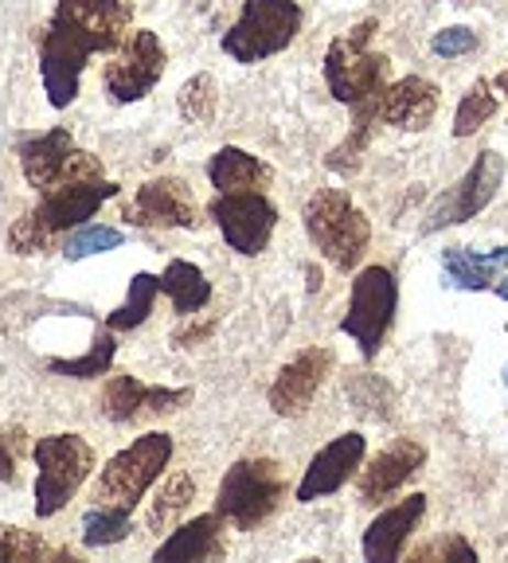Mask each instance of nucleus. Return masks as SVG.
Here are the masks:
<instances>
[{"mask_svg": "<svg viewBox=\"0 0 508 563\" xmlns=\"http://www.w3.org/2000/svg\"><path fill=\"white\" fill-rule=\"evenodd\" d=\"M497 87H500V90H508V70H505V75H500V79H497Z\"/></svg>", "mask_w": 508, "mask_h": 563, "instance_id": "nucleus-38", "label": "nucleus"}, {"mask_svg": "<svg viewBox=\"0 0 508 563\" xmlns=\"http://www.w3.org/2000/svg\"><path fill=\"white\" fill-rule=\"evenodd\" d=\"M192 501H196V482H192V474L176 470V474H168L165 482H161L157 497L150 501V517H145V525H150L153 532H168V528H173L176 520H180V512H185Z\"/></svg>", "mask_w": 508, "mask_h": 563, "instance_id": "nucleus-24", "label": "nucleus"}, {"mask_svg": "<svg viewBox=\"0 0 508 563\" xmlns=\"http://www.w3.org/2000/svg\"><path fill=\"white\" fill-rule=\"evenodd\" d=\"M399 309V282L387 266H364L352 282L349 313H344L341 329L360 344L364 361H376L379 344H384L387 329Z\"/></svg>", "mask_w": 508, "mask_h": 563, "instance_id": "nucleus-9", "label": "nucleus"}, {"mask_svg": "<svg viewBox=\"0 0 508 563\" xmlns=\"http://www.w3.org/2000/svg\"><path fill=\"white\" fill-rule=\"evenodd\" d=\"M442 271H446V282L457 290H493V282H497V263L489 255L462 251V246L442 255Z\"/></svg>", "mask_w": 508, "mask_h": 563, "instance_id": "nucleus-26", "label": "nucleus"}, {"mask_svg": "<svg viewBox=\"0 0 508 563\" xmlns=\"http://www.w3.org/2000/svg\"><path fill=\"white\" fill-rule=\"evenodd\" d=\"M497 294H500V298L508 301V278H500V282H497Z\"/></svg>", "mask_w": 508, "mask_h": 563, "instance_id": "nucleus-37", "label": "nucleus"}, {"mask_svg": "<svg viewBox=\"0 0 508 563\" xmlns=\"http://www.w3.org/2000/svg\"><path fill=\"white\" fill-rule=\"evenodd\" d=\"M434 114H439V87L419 75L387 82V90L379 95V122L395 125V130L419 133L434 122Z\"/></svg>", "mask_w": 508, "mask_h": 563, "instance_id": "nucleus-19", "label": "nucleus"}, {"mask_svg": "<svg viewBox=\"0 0 508 563\" xmlns=\"http://www.w3.org/2000/svg\"><path fill=\"white\" fill-rule=\"evenodd\" d=\"M180 114L192 125H208L216 118V79L211 75H192V79L180 87Z\"/></svg>", "mask_w": 508, "mask_h": 563, "instance_id": "nucleus-31", "label": "nucleus"}, {"mask_svg": "<svg viewBox=\"0 0 508 563\" xmlns=\"http://www.w3.org/2000/svg\"><path fill=\"white\" fill-rule=\"evenodd\" d=\"M281 493H286V477H281L278 462H270V457H243L223 477L220 497H216V517L235 525L239 532H251V528H258L278 509Z\"/></svg>", "mask_w": 508, "mask_h": 563, "instance_id": "nucleus-6", "label": "nucleus"}, {"mask_svg": "<svg viewBox=\"0 0 508 563\" xmlns=\"http://www.w3.org/2000/svg\"><path fill=\"white\" fill-rule=\"evenodd\" d=\"M168 457H173V439L165 431L141 434L122 454L106 462L95 485V505H114V509L133 512L141 497L150 493V485L161 477V470L168 466Z\"/></svg>", "mask_w": 508, "mask_h": 563, "instance_id": "nucleus-5", "label": "nucleus"}, {"mask_svg": "<svg viewBox=\"0 0 508 563\" xmlns=\"http://www.w3.org/2000/svg\"><path fill=\"white\" fill-rule=\"evenodd\" d=\"M477 47V32L474 27H442L430 40V52L439 59H457V55H470Z\"/></svg>", "mask_w": 508, "mask_h": 563, "instance_id": "nucleus-34", "label": "nucleus"}, {"mask_svg": "<svg viewBox=\"0 0 508 563\" xmlns=\"http://www.w3.org/2000/svg\"><path fill=\"white\" fill-rule=\"evenodd\" d=\"M301 32L298 0H246L231 32L223 35V52L235 63H263L286 52Z\"/></svg>", "mask_w": 508, "mask_h": 563, "instance_id": "nucleus-7", "label": "nucleus"}, {"mask_svg": "<svg viewBox=\"0 0 508 563\" xmlns=\"http://www.w3.org/2000/svg\"><path fill=\"white\" fill-rule=\"evenodd\" d=\"M24 457V431H0V485H16V466Z\"/></svg>", "mask_w": 508, "mask_h": 563, "instance_id": "nucleus-35", "label": "nucleus"}, {"mask_svg": "<svg viewBox=\"0 0 508 563\" xmlns=\"http://www.w3.org/2000/svg\"><path fill=\"white\" fill-rule=\"evenodd\" d=\"M211 220L223 231L231 251L254 258L263 255L278 228V208L263 192H220L211 200Z\"/></svg>", "mask_w": 508, "mask_h": 563, "instance_id": "nucleus-13", "label": "nucleus"}, {"mask_svg": "<svg viewBox=\"0 0 508 563\" xmlns=\"http://www.w3.org/2000/svg\"><path fill=\"white\" fill-rule=\"evenodd\" d=\"M52 555V548L44 540H35L32 532L12 525H0V563H24V560H44Z\"/></svg>", "mask_w": 508, "mask_h": 563, "instance_id": "nucleus-33", "label": "nucleus"}, {"mask_svg": "<svg viewBox=\"0 0 508 563\" xmlns=\"http://www.w3.org/2000/svg\"><path fill=\"white\" fill-rule=\"evenodd\" d=\"M208 180L216 192H263L274 180V173H270V165L258 161L254 153L228 145V150H220L208 161Z\"/></svg>", "mask_w": 508, "mask_h": 563, "instance_id": "nucleus-22", "label": "nucleus"}, {"mask_svg": "<svg viewBox=\"0 0 508 563\" xmlns=\"http://www.w3.org/2000/svg\"><path fill=\"white\" fill-rule=\"evenodd\" d=\"M333 364H336L333 349H321V344L298 352L270 384L274 415H281V419H298V415H306L309 404L317 399V391H321V384L329 379V372H333Z\"/></svg>", "mask_w": 508, "mask_h": 563, "instance_id": "nucleus-14", "label": "nucleus"}, {"mask_svg": "<svg viewBox=\"0 0 508 563\" xmlns=\"http://www.w3.org/2000/svg\"><path fill=\"white\" fill-rule=\"evenodd\" d=\"M118 185L95 176V180H70V185L47 188L44 200L35 203L32 211H24L9 231V246L16 255H40L52 246L55 235L70 228H82L87 220H95V211L106 200H114Z\"/></svg>", "mask_w": 508, "mask_h": 563, "instance_id": "nucleus-3", "label": "nucleus"}, {"mask_svg": "<svg viewBox=\"0 0 508 563\" xmlns=\"http://www.w3.org/2000/svg\"><path fill=\"white\" fill-rule=\"evenodd\" d=\"M223 520L216 512L208 517H196L188 525H180L176 532H168L165 544L153 552L157 563H192V560H220L223 555V540H220Z\"/></svg>", "mask_w": 508, "mask_h": 563, "instance_id": "nucleus-21", "label": "nucleus"}, {"mask_svg": "<svg viewBox=\"0 0 508 563\" xmlns=\"http://www.w3.org/2000/svg\"><path fill=\"white\" fill-rule=\"evenodd\" d=\"M505 384H508V372H505Z\"/></svg>", "mask_w": 508, "mask_h": 563, "instance_id": "nucleus-39", "label": "nucleus"}, {"mask_svg": "<svg viewBox=\"0 0 508 563\" xmlns=\"http://www.w3.org/2000/svg\"><path fill=\"white\" fill-rule=\"evenodd\" d=\"M349 404L356 407L360 415H372V419H391V407H395V391L387 379L372 376V372H356L349 379Z\"/></svg>", "mask_w": 508, "mask_h": 563, "instance_id": "nucleus-29", "label": "nucleus"}, {"mask_svg": "<svg viewBox=\"0 0 508 563\" xmlns=\"http://www.w3.org/2000/svg\"><path fill=\"white\" fill-rule=\"evenodd\" d=\"M114 352H118L114 329L106 325V329H98L90 352H82V356H75V361H47V372H55V376H70V379H95V376H106V372H110Z\"/></svg>", "mask_w": 508, "mask_h": 563, "instance_id": "nucleus-27", "label": "nucleus"}, {"mask_svg": "<svg viewBox=\"0 0 508 563\" xmlns=\"http://www.w3.org/2000/svg\"><path fill=\"white\" fill-rule=\"evenodd\" d=\"M493 114H497V87H493L489 79H477L474 87L462 95V106H457L454 137H474Z\"/></svg>", "mask_w": 508, "mask_h": 563, "instance_id": "nucleus-28", "label": "nucleus"}, {"mask_svg": "<svg viewBox=\"0 0 508 563\" xmlns=\"http://www.w3.org/2000/svg\"><path fill=\"white\" fill-rule=\"evenodd\" d=\"M125 235L118 228H95V223H82L79 231H70V239L63 243V255L70 263H79V258H90V255H102V251H114L122 246Z\"/></svg>", "mask_w": 508, "mask_h": 563, "instance_id": "nucleus-32", "label": "nucleus"}, {"mask_svg": "<svg viewBox=\"0 0 508 563\" xmlns=\"http://www.w3.org/2000/svg\"><path fill=\"white\" fill-rule=\"evenodd\" d=\"M422 462H427V450H422L415 439L387 442V446L379 450L376 457H372L368 466L360 470V477H356L360 501H364V505L391 501L395 493H399V485H407L415 474H419Z\"/></svg>", "mask_w": 508, "mask_h": 563, "instance_id": "nucleus-16", "label": "nucleus"}, {"mask_svg": "<svg viewBox=\"0 0 508 563\" xmlns=\"http://www.w3.org/2000/svg\"><path fill=\"white\" fill-rule=\"evenodd\" d=\"M20 165H24V180L32 188H40V192L70 185V180H95V176H102L98 157L75 150V137L67 130H47L20 141Z\"/></svg>", "mask_w": 508, "mask_h": 563, "instance_id": "nucleus-10", "label": "nucleus"}, {"mask_svg": "<svg viewBox=\"0 0 508 563\" xmlns=\"http://www.w3.org/2000/svg\"><path fill=\"white\" fill-rule=\"evenodd\" d=\"M376 20H360L344 35H336L324 52V82L336 102L352 110V133L329 153V168L356 173L360 153L368 150V137L379 122V95L387 90V55L372 52Z\"/></svg>", "mask_w": 508, "mask_h": 563, "instance_id": "nucleus-2", "label": "nucleus"}, {"mask_svg": "<svg viewBox=\"0 0 508 563\" xmlns=\"http://www.w3.org/2000/svg\"><path fill=\"white\" fill-rule=\"evenodd\" d=\"M415 560H477V552L465 544L462 537H450V540H442V544H434V548H422Z\"/></svg>", "mask_w": 508, "mask_h": 563, "instance_id": "nucleus-36", "label": "nucleus"}, {"mask_svg": "<svg viewBox=\"0 0 508 563\" xmlns=\"http://www.w3.org/2000/svg\"><path fill=\"white\" fill-rule=\"evenodd\" d=\"M364 450H368V439L360 431H349L341 439H333L324 450H317V457L309 462L306 477L298 485V501H321L329 493H336L364 462Z\"/></svg>", "mask_w": 508, "mask_h": 563, "instance_id": "nucleus-17", "label": "nucleus"}, {"mask_svg": "<svg viewBox=\"0 0 508 563\" xmlns=\"http://www.w3.org/2000/svg\"><path fill=\"white\" fill-rule=\"evenodd\" d=\"M192 399V387H150L137 376H110L102 387V415L110 422H137L145 415H173Z\"/></svg>", "mask_w": 508, "mask_h": 563, "instance_id": "nucleus-15", "label": "nucleus"}, {"mask_svg": "<svg viewBox=\"0 0 508 563\" xmlns=\"http://www.w3.org/2000/svg\"><path fill=\"white\" fill-rule=\"evenodd\" d=\"M422 512H427V497H422V493H411V497H404L399 505L379 512V517L368 525V532H364V555H368V563L399 560L407 537L419 528Z\"/></svg>", "mask_w": 508, "mask_h": 563, "instance_id": "nucleus-20", "label": "nucleus"}, {"mask_svg": "<svg viewBox=\"0 0 508 563\" xmlns=\"http://www.w3.org/2000/svg\"><path fill=\"white\" fill-rule=\"evenodd\" d=\"M165 44L157 40V32H130L118 47V59L106 67V95L114 98V102H141V98L150 95L153 87L161 82L165 75Z\"/></svg>", "mask_w": 508, "mask_h": 563, "instance_id": "nucleus-12", "label": "nucleus"}, {"mask_svg": "<svg viewBox=\"0 0 508 563\" xmlns=\"http://www.w3.org/2000/svg\"><path fill=\"white\" fill-rule=\"evenodd\" d=\"M161 294H168L173 309L180 317L200 313L211 301V282L203 278V271L196 263H185V258H173L161 274Z\"/></svg>", "mask_w": 508, "mask_h": 563, "instance_id": "nucleus-23", "label": "nucleus"}, {"mask_svg": "<svg viewBox=\"0 0 508 563\" xmlns=\"http://www.w3.org/2000/svg\"><path fill=\"white\" fill-rule=\"evenodd\" d=\"M500 180H505V157L497 150L477 153V161L470 165V173L442 196L434 208H430L427 223H422V235H434L442 228H454V223H470L474 216H482L485 208L497 196Z\"/></svg>", "mask_w": 508, "mask_h": 563, "instance_id": "nucleus-11", "label": "nucleus"}, {"mask_svg": "<svg viewBox=\"0 0 508 563\" xmlns=\"http://www.w3.org/2000/svg\"><path fill=\"white\" fill-rule=\"evenodd\" d=\"M35 517H55L95 470V450L79 434H47L35 442Z\"/></svg>", "mask_w": 508, "mask_h": 563, "instance_id": "nucleus-8", "label": "nucleus"}, {"mask_svg": "<svg viewBox=\"0 0 508 563\" xmlns=\"http://www.w3.org/2000/svg\"><path fill=\"white\" fill-rule=\"evenodd\" d=\"M157 294H161L157 274H150V271L133 274L130 294H125V301L114 309V313L106 317V325L114 329V333H130V329H137L141 321L153 313V301H157Z\"/></svg>", "mask_w": 508, "mask_h": 563, "instance_id": "nucleus-25", "label": "nucleus"}, {"mask_svg": "<svg viewBox=\"0 0 508 563\" xmlns=\"http://www.w3.org/2000/svg\"><path fill=\"white\" fill-rule=\"evenodd\" d=\"M130 4L125 0H59L55 16L40 32V75L47 102L67 110L79 95L82 67L90 55L118 52L130 35Z\"/></svg>", "mask_w": 508, "mask_h": 563, "instance_id": "nucleus-1", "label": "nucleus"}, {"mask_svg": "<svg viewBox=\"0 0 508 563\" xmlns=\"http://www.w3.org/2000/svg\"><path fill=\"white\" fill-rule=\"evenodd\" d=\"M130 537V512L114 509V505H95L82 517V544L87 548H110L122 544Z\"/></svg>", "mask_w": 508, "mask_h": 563, "instance_id": "nucleus-30", "label": "nucleus"}, {"mask_svg": "<svg viewBox=\"0 0 508 563\" xmlns=\"http://www.w3.org/2000/svg\"><path fill=\"white\" fill-rule=\"evenodd\" d=\"M301 220H306V235L313 239V246L336 271L344 274L356 271L360 258L368 255V243H372L368 216L341 188H321V192L309 196Z\"/></svg>", "mask_w": 508, "mask_h": 563, "instance_id": "nucleus-4", "label": "nucleus"}, {"mask_svg": "<svg viewBox=\"0 0 508 563\" xmlns=\"http://www.w3.org/2000/svg\"><path fill=\"white\" fill-rule=\"evenodd\" d=\"M125 216H130L137 228H196V223H200L196 220L192 192H188V185L176 180V176H161V180L141 185Z\"/></svg>", "mask_w": 508, "mask_h": 563, "instance_id": "nucleus-18", "label": "nucleus"}]
</instances>
